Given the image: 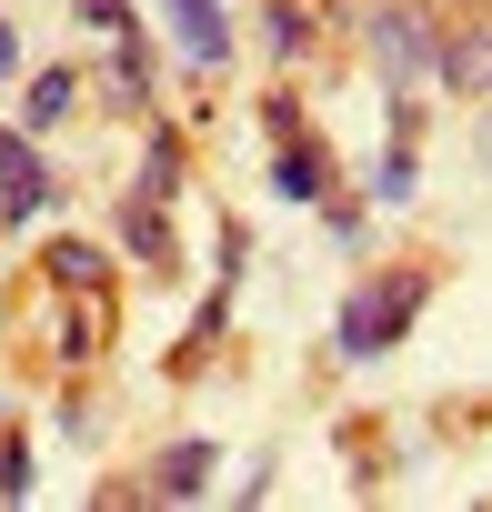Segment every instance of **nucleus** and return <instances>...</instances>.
I'll use <instances>...</instances> for the list:
<instances>
[{
	"instance_id": "f257e3e1",
	"label": "nucleus",
	"mask_w": 492,
	"mask_h": 512,
	"mask_svg": "<svg viewBox=\"0 0 492 512\" xmlns=\"http://www.w3.org/2000/svg\"><path fill=\"white\" fill-rule=\"evenodd\" d=\"M422 272H382V282H362L352 302H342V322H332V352L342 362H382L402 332H412V312H422Z\"/></svg>"
},
{
	"instance_id": "f03ea898",
	"label": "nucleus",
	"mask_w": 492,
	"mask_h": 512,
	"mask_svg": "<svg viewBox=\"0 0 492 512\" xmlns=\"http://www.w3.org/2000/svg\"><path fill=\"white\" fill-rule=\"evenodd\" d=\"M362 41H372V71L392 91H412V81L442 71V31H432V11H412V0H382V11L362 21Z\"/></svg>"
},
{
	"instance_id": "7ed1b4c3",
	"label": "nucleus",
	"mask_w": 492,
	"mask_h": 512,
	"mask_svg": "<svg viewBox=\"0 0 492 512\" xmlns=\"http://www.w3.org/2000/svg\"><path fill=\"white\" fill-rule=\"evenodd\" d=\"M51 201V171L31 151V131H0V221H31Z\"/></svg>"
},
{
	"instance_id": "20e7f679",
	"label": "nucleus",
	"mask_w": 492,
	"mask_h": 512,
	"mask_svg": "<svg viewBox=\"0 0 492 512\" xmlns=\"http://www.w3.org/2000/svg\"><path fill=\"white\" fill-rule=\"evenodd\" d=\"M442 81H452L462 101H492V21H462V31H442Z\"/></svg>"
},
{
	"instance_id": "39448f33",
	"label": "nucleus",
	"mask_w": 492,
	"mask_h": 512,
	"mask_svg": "<svg viewBox=\"0 0 492 512\" xmlns=\"http://www.w3.org/2000/svg\"><path fill=\"white\" fill-rule=\"evenodd\" d=\"M171 31H181V61H191V71H221V61H231L221 0H171Z\"/></svg>"
},
{
	"instance_id": "423d86ee",
	"label": "nucleus",
	"mask_w": 492,
	"mask_h": 512,
	"mask_svg": "<svg viewBox=\"0 0 492 512\" xmlns=\"http://www.w3.org/2000/svg\"><path fill=\"white\" fill-rule=\"evenodd\" d=\"M121 241H131V262H151V272H171V221H161V201H121Z\"/></svg>"
},
{
	"instance_id": "0eeeda50",
	"label": "nucleus",
	"mask_w": 492,
	"mask_h": 512,
	"mask_svg": "<svg viewBox=\"0 0 492 512\" xmlns=\"http://www.w3.org/2000/svg\"><path fill=\"white\" fill-rule=\"evenodd\" d=\"M71 101H81V71H41V81H31V101H21V131H61V121H71Z\"/></svg>"
},
{
	"instance_id": "6e6552de",
	"label": "nucleus",
	"mask_w": 492,
	"mask_h": 512,
	"mask_svg": "<svg viewBox=\"0 0 492 512\" xmlns=\"http://www.w3.org/2000/svg\"><path fill=\"white\" fill-rule=\"evenodd\" d=\"M412 191H422V141L392 131V151H382V171H372V201H412Z\"/></svg>"
},
{
	"instance_id": "1a4fd4ad",
	"label": "nucleus",
	"mask_w": 492,
	"mask_h": 512,
	"mask_svg": "<svg viewBox=\"0 0 492 512\" xmlns=\"http://www.w3.org/2000/svg\"><path fill=\"white\" fill-rule=\"evenodd\" d=\"M272 191H282V201H322V151L282 141V161H272Z\"/></svg>"
},
{
	"instance_id": "9d476101",
	"label": "nucleus",
	"mask_w": 492,
	"mask_h": 512,
	"mask_svg": "<svg viewBox=\"0 0 492 512\" xmlns=\"http://www.w3.org/2000/svg\"><path fill=\"white\" fill-rule=\"evenodd\" d=\"M201 482H211V442H181L151 462V492H201Z\"/></svg>"
},
{
	"instance_id": "9b49d317",
	"label": "nucleus",
	"mask_w": 492,
	"mask_h": 512,
	"mask_svg": "<svg viewBox=\"0 0 492 512\" xmlns=\"http://www.w3.org/2000/svg\"><path fill=\"white\" fill-rule=\"evenodd\" d=\"M41 272H51L61 292H101V251H91V241H51V262H41Z\"/></svg>"
},
{
	"instance_id": "f8f14e48",
	"label": "nucleus",
	"mask_w": 492,
	"mask_h": 512,
	"mask_svg": "<svg viewBox=\"0 0 492 512\" xmlns=\"http://www.w3.org/2000/svg\"><path fill=\"white\" fill-rule=\"evenodd\" d=\"M262 31H272V51H282V61H302V51H312V11H302V0H272V21H262Z\"/></svg>"
},
{
	"instance_id": "ddd939ff",
	"label": "nucleus",
	"mask_w": 492,
	"mask_h": 512,
	"mask_svg": "<svg viewBox=\"0 0 492 512\" xmlns=\"http://www.w3.org/2000/svg\"><path fill=\"white\" fill-rule=\"evenodd\" d=\"M171 191H181V141L161 131V141H151V161H141V201H171Z\"/></svg>"
},
{
	"instance_id": "4468645a",
	"label": "nucleus",
	"mask_w": 492,
	"mask_h": 512,
	"mask_svg": "<svg viewBox=\"0 0 492 512\" xmlns=\"http://www.w3.org/2000/svg\"><path fill=\"white\" fill-rule=\"evenodd\" d=\"M71 11H81L101 41H131V0H71Z\"/></svg>"
},
{
	"instance_id": "2eb2a0df",
	"label": "nucleus",
	"mask_w": 492,
	"mask_h": 512,
	"mask_svg": "<svg viewBox=\"0 0 492 512\" xmlns=\"http://www.w3.org/2000/svg\"><path fill=\"white\" fill-rule=\"evenodd\" d=\"M21 492H31V452H21V442H0V502H21Z\"/></svg>"
},
{
	"instance_id": "dca6fc26",
	"label": "nucleus",
	"mask_w": 492,
	"mask_h": 512,
	"mask_svg": "<svg viewBox=\"0 0 492 512\" xmlns=\"http://www.w3.org/2000/svg\"><path fill=\"white\" fill-rule=\"evenodd\" d=\"M11 71H21V31H11V21H0V81H11Z\"/></svg>"
},
{
	"instance_id": "f3484780",
	"label": "nucleus",
	"mask_w": 492,
	"mask_h": 512,
	"mask_svg": "<svg viewBox=\"0 0 492 512\" xmlns=\"http://www.w3.org/2000/svg\"><path fill=\"white\" fill-rule=\"evenodd\" d=\"M482 161H492V121H482Z\"/></svg>"
}]
</instances>
